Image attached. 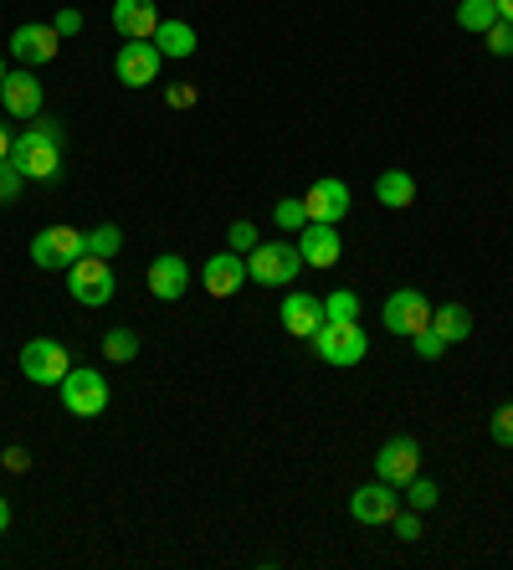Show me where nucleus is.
I'll use <instances>...</instances> for the list:
<instances>
[{"label":"nucleus","instance_id":"19","mask_svg":"<svg viewBox=\"0 0 513 570\" xmlns=\"http://www.w3.org/2000/svg\"><path fill=\"white\" fill-rule=\"evenodd\" d=\"M185 288H190V263H185V257L165 253L149 263V293H155L159 304H180Z\"/></svg>","mask_w":513,"mask_h":570},{"label":"nucleus","instance_id":"27","mask_svg":"<svg viewBox=\"0 0 513 570\" xmlns=\"http://www.w3.org/2000/svg\"><path fill=\"white\" fill-rule=\"evenodd\" d=\"M401 499H406V509H416V514H426V509H436V499H442V489H436L432 478H411L406 489H401Z\"/></svg>","mask_w":513,"mask_h":570},{"label":"nucleus","instance_id":"10","mask_svg":"<svg viewBox=\"0 0 513 570\" xmlns=\"http://www.w3.org/2000/svg\"><path fill=\"white\" fill-rule=\"evenodd\" d=\"M416 473H422V442L416 438H391L375 452V478L391 483V489H406Z\"/></svg>","mask_w":513,"mask_h":570},{"label":"nucleus","instance_id":"32","mask_svg":"<svg viewBox=\"0 0 513 570\" xmlns=\"http://www.w3.org/2000/svg\"><path fill=\"white\" fill-rule=\"evenodd\" d=\"M21 186H27V175L16 170L11 159H0V206H11V200L21 196Z\"/></svg>","mask_w":513,"mask_h":570},{"label":"nucleus","instance_id":"40","mask_svg":"<svg viewBox=\"0 0 513 570\" xmlns=\"http://www.w3.org/2000/svg\"><path fill=\"white\" fill-rule=\"evenodd\" d=\"M499 21H509L513 27V0H499Z\"/></svg>","mask_w":513,"mask_h":570},{"label":"nucleus","instance_id":"21","mask_svg":"<svg viewBox=\"0 0 513 570\" xmlns=\"http://www.w3.org/2000/svg\"><path fill=\"white\" fill-rule=\"evenodd\" d=\"M149 41H155L165 57H175V62L196 57V47H200V37H196V27H190V21H159V31Z\"/></svg>","mask_w":513,"mask_h":570},{"label":"nucleus","instance_id":"24","mask_svg":"<svg viewBox=\"0 0 513 570\" xmlns=\"http://www.w3.org/2000/svg\"><path fill=\"white\" fill-rule=\"evenodd\" d=\"M82 247H88V257H114L124 247V232L114 222H98L92 232H82Z\"/></svg>","mask_w":513,"mask_h":570},{"label":"nucleus","instance_id":"39","mask_svg":"<svg viewBox=\"0 0 513 570\" xmlns=\"http://www.w3.org/2000/svg\"><path fill=\"white\" fill-rule=\"evenodd\" d=\"M0 159H11V129L0 124Z\"/></svg>","mask_w":513,"mask_h":570},{"label":"nucleus","instance_id":"36","mask_svg":"<svg viewBox=\"0 0 513 570\" xmlns=\"http://www.w3.org/2000/svg\"><path fill=\"white\" fill-rule=\"evenodd\" d=\"M52 27H57V37H78V31H82V11H57Z\"/></svg>","mask_w":513,"mask_h":570},{"label":"nucleus","instance_id":"38","mask_svg":"<svg viewBox=\"0 0 513 570\" xmlns=\"http://www.w3.org/2000/svg\"><path fill=\"white\" fill-rule=\"evenodd\" d=\"M0 534H11V499H0Z\"/></svg>","mask_w":513,"mask_h":570},{"label":"nucleus","instance_id":"1","mask_svg":"<svg viewBox=\"0 0 513 570\" xmlns=\"http://www.w3.org/2000/svg\"><path fill=\"white\" fill-rule=\"evenodd\" d=\"M11 165L27 180H57L62 175V134H47L31 119V129H21L11 139Z\"/></svg>","mask_w":513,"mask_h":570},{"label":"nucleus","instance_id":"7","mask_svg":"<svg viewBox=\"0 0 513 570\" xmlns=\"http://www.w3.org/2000/svg\"><path fill=\"white\" fill-rule=\"evenodd\" d=\"M381 318H385V330L391 334L411 340V334H422L426 324H432V298H426L422 288H395L381 304Z\"/></svg>","mask_w":513,"mask_h":570},{"label":"nucleus","instance_id":"9","mask_svg":"<svg viewBox=\"0 0 513 570\" xmlns=\"http://www.w3.org/2000/svg\"><path fill=\"white\" fill-rule=\"evenodd\" d=\"M159 67H165V52L155 41H124L114 57V78L124 88H149V82H159Z\"/></svg>","mask_w":513,"mask_h":570},{"label":"nucleus","instance_id":"15","mask_svg":"<svg viewBox=\"0 0 513 570\" xmlns=\"http://www.w3.org/2000/svg\"><path fill=\"white\" fill-rule=\"evenodd\" d=\"M277 318H283V330L293 334V340H314L318 330H324V298H314V293H288L283 298V308H277Z\"/></svg>","mask_w":513,"mask_h":570},{"label":"nucleus","instance_id":"41","mask_svg":"<svg viewBox=\"0 0 513 570\" xmlns=\"http://www.w3.org/2000/svg\"><path fill=\"white\" fill-rule=\"evenodd\" d=\"M6 72H11V67H6V57H0V82H6Z\"/></svg>","mask_w":513,"mask_h":570},{"label":"nucleus","instance_id":"37","mask_svg":"<svg viewBox=\"0 0 513 570\" xmlns=\"http://www.w3.org/2000/svg\"><path fill=\"white\" fill-rule=\"evenodd\" d=\"M0 463H6V473H27V468H31V452L27 448H6V452H0Z\"/></svg>","mask_w":513,"mask_h":570},{"label":"nucleus","instance_id":"35","mask_svg":"<svg viewBox=\"0 0 513 570\" xmlns=\"http://www.w3.org/2000/svg\"><path fill=\"white\" fill-rule=\"evenodd\" d=\"M196 88H190V82H170V88H165V104L170 108H196Z\"/></svg>","mask_w":513,"mask_h":570},{"label":"nucleus","instance_id":"13","mask_svg":"<svg viewBox=\"0 0 513 570\" xmlns=\"http://www.w3.org/2000/svg\"><path fill=\"white\" fill-rule=\"evenodd\" d=\"M57 47H62V37H57V27H41V21H27V27L11 31V57L21 67H41L52 62Z\"/></svg>","mask_w":513,"mask_h":570},{"label":"nucleus","instance_id":"18","mask_svg":"<svg viewBox=\"0 0 513 570\" xmlns=\"http://www.w3.org/2000/svg\"><path fill=\"white\" fill-rule=\"evenodd\" d=\"M114 31H119L124 41H149L159 31V11L155 0H114Z\"/></svg>","mask_w":513,"mask_h":570},{"label":"nucleus","instance_id":"20","mask_svg":"<svg viewBox=\"0 0 513 570\" xmlns=\"http://www.w3.org/2000/svg\"><path fill=\"white\" fill-rule=\"evenodd\" d=\"M375 200H381L385 212H406V206H416V175L411 170H385L381 180H375Z\"/></svg>","mask_w":513,"mask_h":570},{"label":"nucleus","instance_id":"12","mask_svg":"<svg viewBox=\"0 0 513 570\" xmlns=\"http://www.w3.org/2000/svg\"><path fill=\"white\" fill-rule=\"evenodd\" d=\"M395 509H401V493H395L391 483H381V478L349 493V514H355L359 524H369V530H385L395 519Z\"/></svg>","mask_w":513,"mask_h":570},{"label":"nucleus","instance_id":"22","mask_svg":"<svg viewBox=\"0 0 513 570\" xmlns=\"http://www.w3.org/2000/svg\"><path fill=\"white\" fill-rule=\"evenodd\" d=\"M432 330L447 340V345H462L467 334H473V314L462 304H442V308H432Z\"/></svg>","mask_w":513,"mask_h":570},{"label":"nucleus","instance_id":"11","mask_svg":"<svg viewBox=\"0 0 513 570\" xmlns=\"http://www.w3.org/2000/svg\"><path fill=\"white\" fill-rule=\"evenodd\" d=\"M41 78L31 72V67H11L6 72V82H0V104H6V114L11 119H41Z\"/></svg>","mask_w":513,"mask_h":570},{"label":"nucleus","instance_id":"6","mask_svg":"<svg viewBox=\"0 0 513 570\" xmlns=\"http://www.w3.org/2000/svg\"><path fill=\"white\" fill-rule=\"evenodd\" d=\"M308 345H314V355L324 360V365H334V371H349V365H359V360L369 355V340L359 324H329V318H324V330H318Z\"/></svg>","mask_w":513,"mask_h":570},{"label":"nucleus","instance_id":"30","mask_svg":"<svg viewBox=\"0 0 513 570\" xmlns=\"http://www.w3.org/2000/svg\"><path fill=\"white\" fill-rule=\"evenodd\" d=\"M487 438L499 442V448H513V401H503L499 412H493V422H487Z\"/></svg>","mask_w":513,"mask_h":570},{"label":"nucleus","instance_id":"4","mask_svg":"<svg viewBox=\"0 0 513 570\" xmlns=\"http://www.w3.org/2000/svg\"><path fill=\"white\" fill-rule=\"evenodd\" d=\"M78 257H88L78 226L57 222V226H41L37 237H31V263H37L41 273H67V267L78 263Z\"/></svg>","mask_w":513,"mask_h":570},{"label":"nucleus","instance_id":"16","mask_svg":"<svg viewBox=\"0 0 513 570\" xmlns=\"http://www.w3.org/2000/svg\"><path fill=\"white\" fill-rule=\"evenodd\" d=\"M298 253H303V267H334L344 253V242H339V226L329 222H308L298 232Z\"/></svg>","mask_w":513,"mask_h":570},{"label":"nucleus","instance_id":"8","mask_svg":"<svg viewBox=\"0 0 513 570\" xmlns=\"http://www.w3.org/2000/svg\"><path fill=\"white\" fill-rule=\"evenodd\" d=\"M67 371H72V355L62 340H27L21 345V375L31 385H62Z\"/></svg>","mask_w":513,"mask_h":570},{"label":"nucleus","instance_id":"17","mask_svg":"<svg viewBox=\"0 0 513 570\" xmlns=\"http://www.w3.org/2000/svg\"><path fill=\"white\" fill-rule=\"evenodd\" d=\"M200 283L211 298H237L241 283H247V257L241 253H216L211 263L200 267Z\"/></svg>","mask_w":513,"mask_h":570},{"label":"nucleus","instance_id":"34","mask_svg":"<svg viewBox=\"0 0 513 570\" xmlns=\"http://www.w3.org/2000/svg\"><path fill=\"white\" fill-rule=\"evenodd\" d=\"M391 530H395V540H422V514L416 509H395Z\"/></svg>","mask_w":513,"mask_h":570},{"label":"nucleus","instance_id":"3","mask_svg":"<svg viewBox=\"0 0 513 570\" xmlns=\"http://www.w3.org/2000/svg\"><path fill=\"white\" fill-rule=\"evenodd\" d=\"M298 267H303L298 242H257V247L247 253V278L267 283V288H288V283H298Z\"/></svg>","mask_w":513,"mask_h":570},{"label":"nucleus","instance_id":"23","mask_svg":"<svg viewBox=\"0 0 513 570\" xmlns=\"http://www.w3.org/2000/svg\"><path fill=\"white\" fill-rule=\"evenodd\" d=\"M493 21H499V0H457V27L462 31H477V37H483Z\"/></svg>","mask_w":513,"mask_h":570},{"label":"nucleus","instance_id":"2","mask_svg":"<svg viewBox=\"0 0 513 570\" xmlns=\"http://www.w3.org/2000/svg\"><path fill=\"white\" fill-rule=\"evenodd\" d=\"M57 396H62V412L82 416V422L108 412V381H103V371H92V365H72V371L62 375V385H57Z\"/></svg>","mask_w":513,"mask_h":570},{"label":"nucleus","instance_id":"5","mask_svg":"<svg viewBox=\"0 0 513 570\" xmlns=\"http://www.w3.org/2000/svg\"><path fill=\"white\" fill-rule=\"evenodd\" d=\"M114 288H119V278H114L108 257H78V263L67 267V293H72V304L103 308V304H114Z\"/></svg>","mask_w":513,"mask_h":570},{"label":"nucleus","instance_id":"26","mask_svg":"<svg viewBox=\"0 0 513 570\" xmlns=\"http://www.w3.org/2000/svg\"><path fill=\"white\" fill-rule=\"evenodd\" d=\"M324 318H329V324H359V293L334 288L329 298H324Z\"/></svg>","mask_w":513,"mask_h":570},{"label":"nucleus","instance_id":"31","mask_svg":"<svg viewBox=\"0 0 513 570\" xmlns=\"http://www.w3.org/2000/svg\"><path fill=\"white\" fill-rule=\"evenodd\" d=\"M257 242H263V237H257V222H231V232H226V247H231V253H241V257H247Z\"/></svg>","mask_w":513,"mask_h":570},{"label":"nucleus","instance_id":"33","mask_svg":"<svg viewBox=\"0 0 513 570\" xmlns=\"http://www.w3.org/2000/svg\"><path fill=\"white\" fill-rule=\"evenodd\" d=\"M483 37H487V52H493V57H513V27H509V21H493Z\"/></svg>","mask_w":513,"mask_h":570},{"label":"nucleus","instance_id":"29","mask_svg":"<svg viewBox=\"0 0 513 570\" xmlns=\"http://www.w3.org/2000/svg\"><path fill=\"white\" fill-rule=\"evenodd\" d=\"M411 350H416V360H442V355H447V340L426 324L422 334H411Z\"/></svg>","mask_w":513,"mask_h":570},{"label":"nucleus","instance_id":"25","mask_svg":"<svg viewBox=\"0 0 513 570\" xmlns=\"http://www.w3.org/2000/svg\"><path fill=\"white\" fill-rule=\"evenodd\" d=\"M134 355H139V334L134 330H108L103 334V360L108 365H129Z\"/></svg>","mask_w":513,"mask_h":570},{"label":"nucleus","instance_id":"28","mask_svg":"<svg viewBox=\"0 0 513 570\" xmlns=\"http://www.w3.org/2000/svg\"><path fill=\"white\" fill-rule=\"evenodd\" d=\"M273 222H277V232H303V226H308V206H303L298 196H283L273 206Z\"/></svg>","mask_w":513,"mask_h":570},{"label":"nucleus","instance_id":"14","mask_svg":"<svg viewBox=\"0 0 513 570\" xmlns=\"http://www.w3.org/2000/svg\"><path fill=\"white\" fill-rule=\"evenodd\" d=\"M303 206H308V222L339 226L344 216H349V186H344V180H334V175H324V180H314V186H308Z\"/></svg>","mask_w":513,"mask_h":570}]
</instances>
